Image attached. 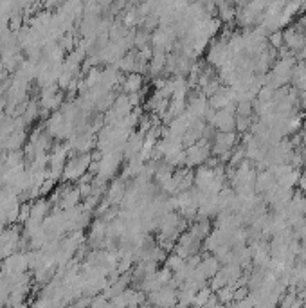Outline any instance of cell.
<instances>
[{
  "mask_svg": "<svg viewBox=\"0 0 306 308\" xmlns=\"http://www.w3.org/2000/svg\"><path fill=\"white\" fill-rule=\"evenodd\" d=\"M209 157H211V141L206 139V137H200L194 144L188 146V150H186V166H200Z\"/></svg>",
  "mask_w": 306,
  "mask_h": 308,
  "instance_id": "cell-1",
  "label": "cell"
},
{
  "mask_svg": "<svg viewBox=\"0 0 306 308\" xmlns=\"http://www.w3.org/2000/svg\"><path fill=\"white\" fill-rule=\"evenodd\" d=\"M148 303L157 305V307H175L178 303V290L173 285H162L155 290L148 292L146 294Z\"/></svg>",
  "mask_w": 306,
  "mask_h": 308,
  "instance_id": "cell-2",
  "label": "cell"
},
{
  "mask_svg": "<svg viewBox=\"0 0 306 308\" xmlns=\"http://www.w3.org/2000/svg\"><path fill=\"white\" fill-rule=\"evenodd\" d=\"M238 144V135L236 132H216V135L212 137L211 141V155H222L225 152L234 150V146Z\"/></svg>",
  "mask_w": 306,
  "mask_h": 308,
  "instance_id": "cell-3",
  "label": "cell"
},
{
  "mask_svg": "<svg viewBox=\"0 0 306 308\" xmlns=\"http://www.w3.org/2000/svg\"><path fill=\"white\" fill-rule=\"evenodd\" d=\"M287 214H295V216H306V193L303 191H294L287 206Z\"/></svg>",
  "mask_w": 306,
  "mask_h": 308,
  "instance_id": "cell-4",
  "label": "cell"
},
{
  "mask_svg": "<svg viewBox=\"0 0 306 308\" xmlns=\"http://www.w3.org/2000/svg\"><path fill=\"white\" fill-rule=\"evenodd\" d=\"M214 178V168H209L207 164H200L194 172V186L200 191H206L207 186L212 182Z\"/></svg>",
  "mask_w": 306,
  "mask_h": 308,
  "instance_id": "cell-5",
  "label": "cell"
},
{
  "mask_svg": "<svg viewBox=\"0 0 306 308\" xmlns=\"http://www.w3.org/2000/svg\"><path fill=\"white\" fill-rule=\"evenodd\" d=\"M220 267H222V263H220V260H218L216 256L212 254L211 256V252H204V258H202V261H200V265H198V269H200L202 272H204V276H206L207 279H211L214 274L220 270Z\"/></svg>",
  "mask_w": 306,
  "mask_h": 308,
  "instance_id": "cell-6",
  "label": "cell"
},
{
  "mask_svg": "<svg viewBox=\"0 0 306 308\" xmlns=\"http://www.w3.org/2000/svg\"><path fill=\"white\" fill-rule=\"evenodd\" d=\"M123 92L124 94H132V92H139L144 87V76L139 72H130L128 76H124L123 81Z\"/></svg>",
  "mask_w": 306,
  "mask_h": 308,
  "instance_id": "cell-7",
  "label": "cell"
},
{
  "mask_svg": "<svg viewBox=\"0 0 306 308\" xmlns=\"http://www.w3.org/2000/svg\"><path fill=\"white\" fill-rule=\"evenodd\" d=\"M164 263V267H168L171 272H177V270H180L184 265H186V258H182V256H178L177 252H173L171 250L170 256H166V260L162 261Z\"/></svg>",
  "mask_w": 306,
  "mask_h": 308,
  "instance_id": "cell-8",
  "label": "cell"
},
{
  "mask_svg": "<svg viewBox=\"0 0 306 308\" xmlns=\"http://www.w3.org/2000/svg\"><path fill=\"white\" fill-rule=\"evenodd\" d=\"M211 294H212V290H211V287H209V285L202 287L200 290H196V294H194L193 305H194V307H206L207 299H209V296H211Z\"/></svg>",
  "mask_w": 306,
  "mask_h": 308,
  "instance_id": "cell-9",
  "label": "cell"
},
{
  "mask_svg": "<svg viewBox=\"0 0 306 308\" xmlns=\"http://www.w3.org/2000/svg\"><path fill=\"white\" fill-rule=\"evenodd\" d=\"M250 126H252V116H240V114H236V130L240 132V134L249 132Z\"/></svg>",
  "mask_w": 306,
  "mask_h": 308,
  "instance_id": "cell-10",
  "label": "cell"
},
{
  "mask_svg": "<svg viewBox=\"0 0 306 308\" xmlns=\"http://www.w3.org/2000/svg\"><path fill=\"white\" fill-rule=\"evenodd\" d=\"M232 294H234V289L229 287V285H225V287H222V289L216 290V296L222 305H230V303H232Z\"/></svg>",
  "mask_w": 306,
  "mask_h": 308,
  "instance_id": "cell-11",
  "label": "cell"
},
{
  "mask_svg": "<svg viewBox=\"0 0 306 308\" xmlns=\"http://www.w3.org/2000/svg\"><path fill=\"white\" fill-rule=\"evenodd\" d=\"M267 40H268V45L274 49H279L283 45V31L277 29V31H272V33H268L267 35Z\"/></svg>",
  "mask_w": 306,
  "mask_h": 308,
  "instance_id": "cell-12",
  "label": "cell"
},
{
  "mask_svg": "<svg viewBox=\"0 0 306 308\" xmlns=\"http://www.w3.org/2000/svg\"><path fill=\"white\" fill-rule=\"evenodd\" d=\"M236 114H240V116H252L254 114L252 101H238L236 103Z\"/></svg>",
  "mask_w": 306,
  "mask_h": 308,
  "instance_id": "cell-13",
  "label": "cell"
},
{
  "mask_svg": "<svg viewBox=\"0 0 306 308\" xmlns=\"http://www.w3.org/2000/svg\"><path fill=\"white\" fill-rule=\"evenodd\" d=\"M297 188H299V191H303V193H306V172L301 173L299 180H297Z\"/></svg>",
  "mask_w": 306,
  "mask_h": 308,
  "instance_id": "cell-14",
  "label": "cell"
},
{
  "mask_svg": "<svg viewBox=\"0 0 306 308\" xmlns=\"http://www.w3.org/2000/svg\"><path fill=\"white\" fill-rule=\"evenodd\" d=\"M301 261H305L306 263V242H301V252H299V256H297Z\"/></svg>",
  "mask_w": 306,
  "mask_h": 308,
  "instance_id": "cell-15",
  "label": "cell"
}]
</instances>
